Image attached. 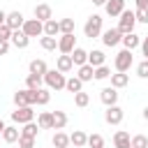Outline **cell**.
<instances>
[{
    "instance_id": "6da1fadb",
    "label": "cell",
    "mask_w": 148,
    "mask_h": 148,
    "mask_svg": "<svg viewBox=\"0 0 148 148\" xmlns=\"http://www.w3.org/2000/svg\"><path fill=\"white\" fill-rule=\"evenodd\" d=\"M104 25V18H102V14H90L88 18H86V23H83V35L86 37H90V39H95V37H99L102 35V28Z\"/></svg>"
},
{
    "instance_id": "7a4b0ae2",
    "label": "cell",
    "mask_w": 148,
    "mask_h": 148,
    "mask_svg": "<svg viewBox=\"0 0 148 148\" xmlns=\"http://www.w3.org/2000/svg\"><path fill=\"white\" fill-rule=\"evenodd\" d=\"M42 79H44V86H46L49 90H65L67 76H65L62 72H58V69H46V74H44Z\"/></svg>"
},
{
    "instance_id": "3957f363",
    "label": "cell",
    "mask_w": 148,
    "mask_h": 148,
    "mask_svg": "<svg viewBox=\"0 0 148 148\" xmlns=\"http://www.w3.org/2000/svg\"><path fill=\"white\" fill-rule=\"evenodd\" d=\"M132 65H134V56H132V51H130V49H120V51L116 53V58H113V67H116V72H130Z\"/></svg>"
},
{
    "instance_id": "277c9868",
    "label": "cell",
    "mask_w": 148,
    "mask_h": 148,
    "mask_svg": "<svg viewBox=\"0 0 148 148\" xmlns=\"http://www.w3.org/2000/svg\"><path fill=\"white\" fill-rule=\"evenodd\" d=\"M134 25H136V16H134V12L132 9H123L120 12V16H118V30L123 32V35H127V32H134Z\"/></svg>"
},
{
    "instance_id": "5b68a950",
    "label": "cell",
    "mask_w": 148,
    "mask_h": 148,
    "mask_svg": "<svg viewBox=\"0 0 148 148\" xmlns=\"http://www.w3.org/2000/svg\"><path fill=\"white\" fill-rule=\"evenodd\" d=\"M14 104L16 106H35L37 104V90L30 88H21L14 92Z\"/></svg>"
},
{
    "instance_id": "8992f818",
    "label": "cell",
    "mask_w": 148,
    "mask_h": 148,
    "mask_svg": "<svg viewBox=\"0 0 148 148\" xmlns=\"http://www.w3.org/2000/svg\"><path fill=\"white\" fill-rule=\"evenodd\" d=\"M35 120V109L32 106H16V111H12V123L14 125H25Z\"/></svg>"
},
{
    "instance_id": "52a82bcc",
    "label": "cell",
    "mask_w": 148,
    "mask_h": 148,
    "mask_svg": "<svg viewBox=\"0 0 148 148\" xmlns=\"http://www.w3.org/2000/svg\"><path fill=\"white\" fill-rule=\"evenodd\" d=\"M21 30H23L30 39H32V37H42V35H44V23H42V21H37V18L32 16V18H25V21H23Z\"/></svg>"
},
{
    "instance_id": "ba28073f",
    "label": "cell",
    "mask_w": 148,
    "mask_h": 148,
    "mask_svg": "<svg viewBox=\"0 0 148 148\" xmlns=\"http://www.w3.org/2000/svg\"><path fill=\"white\" fill-rule=\"evenodd\" d=\"M99 39H102V44H104V46L113 49V46H118V44H120V39H123V32H120L118 28H109V30H102Z\"/></svg>"
},
{
    "instance_id": "9c48e42d",
    "label": "cell",
    "mask_w": 148,
    "mask_h": 148,
    "mask_svg": "<svg viewBox=\"0 0 148 148\" xmlns=\"http://www.w3.org/2000/svg\"><path fill=\"white\" fill-rule=\"evenodd\" d=\"M123 118H125V111H123L118 104L106 106V111H104V123H106V125H120Z\"/></svg>"
},
{
    "instance_id": "30bf717a",
    "label": "cell",
    "mask_w": 148,
    "mask_h": 148,
    "mask_svg": "<svg viewBox=\"0 0 148 148\" xmlns=\"http://www.w3.org/2000/svg\"><path fill=\"white\" fill-rule=\"evenodd\" d=\"M74 46H76V35L74 32H67V35H60L58 37V51L60 53H72L74 51Z\"/></svg>"
},
{
    "instance_id": "8fae6325",
    "label": "cell",
    "mask_w": 148,
    "mask_h": 148,
    "mask_svg": "<svg viewBox=\"0 0 148 148\" xmlns=\"http://www.w3.org/2000/svg\"><path fill=\"white\" fill-rule=\"evenodd\" d=\"M118 97H120V92H118L113 86H106V88H102V90H99V99H102V104H104V106L118 104Z\"/></svg>"
},
{
    "instance_id": "7c38bea8",
    "label": "cell",
    "mask_w": 148,
    "mask_h": 148,
    "mask_svg": "<svg viewBox=\"0 0 148 148\" xmlns=\"http://www.w3.org/2000/svg\"><path fill=\"white\" fill-rule=\"evenodd\" d=\"M32 16L37 18V21H49V18H53V9H51V5L49 2H39V5H35V9H32Z\"/></svg>"
},
{
    "instance_id": "4fadbf2b",
    "label": "cell",
    "mask_w": 148,
    "mask_h": 148,
    "mask_svg": "<svg viewBox=\"0 0 148 148\" xmlns=\"http://www.w3.org/2000/svg\"><path fill=\"white\" fill-rule=\"evenodd\" d=\"M9 44L14 46V49H28V44H30V37L23 32V30H12V37H9Z\"/></svg>"
},
{
    "instance_id": "5bb4252c",
    "label": "cell",
    "mask_w": 148,
    "mask_h": 148,
    "mask_svg": "<svg viewBox=\"0 0 148 148\" xmlns=\"http://www.w3.org/2000/svg\"><path fill=\"white\" fill-rule=\"evenodd\" d=\"M123 9H125V0H106V5H104V14L111 16V18L120 16Z\"/></svg>"
},
{
    "instance_id": "9a60e30c",
    "label": "cell",
    "mask_w": 148,
    "mask_h": 148,
    "mask_svg": "<svg viewBox=\"0 0 148 148\" xmlns=\"http://www.w3.org/2000/svg\"><path fill=\"white\" fill-rule=\"evenodd\" d=\"M2 141L5 143H16L18 141V136H21V130L16 127V125H5V130H2Z\"/></svg>"
},
{
    "instance_id": "2e32d148",
    "label": "cell",
    "mask_w": 148,
    "mask_h": 148,
    "mask_svg": "<svg viewBox=\"0 0 148 148\" xmlns=\"http://www.w3.org/2000/svg\"><path fill=\"white\" fill-rule=\"evenodd\" d=\"M23 21H25V16H23L21 12H7V18H5V23H7L12 30H21Z\"/></svg>"
},
{
    "instance_id": "e0dca14e",
    "label": "cell",
    "mask_w": 148,
    "mask_h": 148,
    "mask_svg": "<svg viewBox=\"0 0 148 148\" xmlns=\"http://www.w3.org/2000/svg\"><path fill=\"white\" fill-rule=\"evenodd\" d=\"M120 44H123V49H130V51H134V49L141 44V35H136V32H127V35H123Z\"/></svg>"
},
{
    "instance_id": "ac0fdd59",
    "label": "cell",
    "mask_w": 148,
    "mask_h": 148,
    "mask_svg": "<svg viewBox=\"0 0 148 148\" xmlns=\"http://www.w3.org/2000/svg\"><path fill=\"white\" fill-rule=\"evenodd\" d=\"M69 58H72L74 67H81V65H86V62H88V51H86V49H81V46H74V51L69 53Z\"/></svg>"
},
{
    "instance_id": "d6986e66",
    "label": "cell",
    "mask_w": 148,
    "mask_h": 148,
    "mask_svg": "<svg viewBox=\"0 0 148 148\" xmlns=\"http://www.w3.org/2000/svg\"><path fill=\"white\" fill-rule=\"evenodd\" d=\"M56 69H58V72H62V74L72 72V69H74V62H72V58H69L67 53H60V56H58V60H56Z\"/></svg>"
},
{
    "instance_id": "ffe728a7",
    "label": "cell",
    "mask_w": 148,
    "mask_h": 148,
    "mask_svg": "<svg viewBox=\"0 0 148 148\" xmlns=\"http://www.w3.org/2000/svg\"><path fill=\"white\" fill-rule=\"evenodd\" d=\"M113 146H116V148H132V146H130V132H127V130H116V134H113Z\"/></svg>"
},
{
    "instance_id": "44dd1931",
    "label": "cell",
    "mask_w": 148,
    "mask_h": 148,
    "mask_svg": "<svg viewBox=\"0 0 148 148\" xmlns=\"http://www.w3.org/2000/svg\"><path fill=\"white\" fill-rule=\"evenodd\" d=\"M104 62H106V56H104L102 49H92V51H88V65L99 67V65H104Z\"/></svg>"
},
{
    "instance_id": "7402d4cb",
    "label": "cell",
    "mask_w": 148,
    "mask_h": 148,
    "mask_svg": "<svg viewBox=\"0 0 148 148\" xmlns=\"http://www.w3.org/2000/svg\"><path fill=\"white\" fill-rule=\"evenodd\" d=\"M109 79H111V86H113L116 90H120V88H125V86L130 83V74H127V72H116V74H111Z\"/></svg>"
},
{
    "instance_id": "603a6c76",
    "label": "cell",
    "mask_w": 148,
    "mask_h": 148,
    "mask_svg": "<svg viewBox=\"0 0 148 148\" xmlns=\"http://www.w3.org/2000/svg\"><path fill=\"white\" fill-rule=\"evenodd\" d=\"M28 69H30V74H39V76H44V74H46V69H49V65H46V60L35 58V60H30Z\"/></svg>"
},
{
    "instance_id": "cb8c5ba5",
    "label": "cell",
    "mask_w": 148,
    "mask_h": 148,
    "mask_svg": "<svg viewBox=\"0 0 148 148\" xmlns=\"http://www.w3.org/2000/svg\"><path fill=\"white\" fill-rule=\"evenodd\" d=\"M86 141H88V134H86L83 130H74V132L69 134V143L76 146V148H86Z\"/></svg>"
},
{
    "instance_id": "d4e9b609",
    "label": "cell",
    "mask_w": 148,
    "mask_h": 148,
    "mask_svg": "<svg viewBox=\"0 0 148 148\" xmlns=\"http://www.w3.org/2000/svg\"><path fill=\"white\" fill-rule=\"evenodd\" d=\"M92 74H95V67L92 65H81V67H76V76L83 81V83H88V81H92Z\"/></svg>"
},
{
    "instance_id": "484cf974",
    "label": "cell",
    "mask_w": 148,
    "mask_h": 148,
    "mask_svg": "<svg viewBox=\"0 0 148 148\" xmlns=\"http://www.w3.org/2000/svg\"><path fill=\"white\" fill-rule=\"evenodd\" d=\"M65 90L74 95V92L83 90V81H81V79H79L76 74H74V76H67V81H65Z\"/></svg>"
},
{
    "instance_id": "4316f807",
    "label": "cell",
    "mask_w": 148,
    "mask_h": 148,
    "mask_svg": "<svg viewBox=\"0 0 148 148\" xmlns=\"http://www.w3.org/2000/svg\"><path fill=\"white\" fill-rule=\"evenodd\" d=\"M37 125H39V130H53V113L51 111H42L37 116Z\"/></svg>"
},
{
    "instance_id": "83f0119b",
    "label": "cell",
    "mask_w": 148,
    "mask_h": 148,
    "mask_svg": "<svg viewBox=\"0 0 148 148\" xmlns=\"http://www.w3.org/2000/svg\"><path fill=\"white\" fill-rule=\"evenodd\" d=\"M51 146H53V148H67V146H69V134L56 130V134H53V139H51Z\"/></svg>"
},
{
    "instance_id": "f1b7e54d",
    "label": "cell",
    "mask_w": 148,
    "mask_h": 148,
    "mask_svg": "<svg viewBox=\"0 0 148 148\" xmlns=\"http://www.w3.org/2000/svg\"><path fill=\"white\" fill-rule=\"evenodd\" d=\"M37 134H39V125H37L35 120L21 125V136H32V139H37Z\"/></svg>"
},
{
    "instance_id": "f546056e",
    "label": "cell",
    "mask_w": 148,
    "mask_h": 148,
    "mask_svg": "<svg viewBox=\"0 0 148 148\" xmlns=\"http://www.w3.org/2000/svg\"><path fill=\"white\" fill-rule=\"evenodd\" d=\"M39 46H42L44 51H56V49H58V37L42 35V37H39Z\"/></svg>"
},
{
    "instance_id": "4dcf8cb0",
    "label": "cell",
    "mask_w": 148,
    "mask_h": 148,
    "mask_svg": "<svg viewBox=\"0 0 148 148\" xmlns=\"http://www.w3.org/2000/svg\"><path fill=\"white\" fill-rule=\"evenodd\" d=\"M44 35H49V37H56V35H60V25H58V21H56V18H49V21H44Z\"/></svg>"
},
{
    "instance_id": "1f68e13d",
    "label": "cell",
    "mask_w": 148,
    "mask_h": 148,
    "mask_svg": "<svg viewBox=\"0 0 148 148\" xmlns=\"http://www.w3.org/2000/svg\"><path fill=\"white\" fill-rule=\"evenodd\" d=\"M42 86H44V79H42L39 74H28V76H25V88L37 90V88H42Z\"/></svg>"
},
{
    "instance_id": "d6a6232c",
    "label": "cell",
    "mask_w": 148,
    "mask_h": 148,
    "mask_svg": "<svg viewBox=\"0 0 148 148\" xmlns=\"http://www.w3.org/2000/svg\"><path fill=\"white\" fill-rule=\"evenodd\" d=\"M51 113H53V130H62L67 125V120H69L67 113L65 111H51Z\"/></svg>"
},
{
    "instance_id": "836d02e7",
    "label": "cell",
    "mask_w": 148,
    "mask_h": 148,
    "mask_svg": "<svg viewBox=\"0 0 148 148\" xmlns=\"http://www.w3.org/2000/svg\"><path fill=\"white\" fill-rule=\"evenodd\" d=\"M109 76H111V67H106V62L99 65V67H95V74H92L95 81H106Z\"/></svg>"
},
{
    "instance_id": "e575fe53",
    "label": "cell",
    "mask_w": 148,
    "mask_h": 148,
    "mask_svg": "<svg viewBox=\"0 0 148 148\" xmlns=\"http://www.w3.org/2000/svg\"><path fill=\"white\" fill-rule=\"evenodd\" d=\"M49 102H51V90H49L46 86L37 88V104H39V106H46Z\"/></svg>"
},
{
    "instance_id": "d590c367",
    "label": "cell",
    "mask_w": 148,
    "mask_h": 148,
    "mask_svg": "<svg viewBox=\"0 0 148 148\" xmlns=\"http://www.w3.org/2000/svg\"><path fill=\"white\" fill-rule=\"evenodd\" d=\"M74 104H76L79 109H86V106L90 104V95H88L86 90H79V92H74Z\"/></svg>"
},
{
    "instance_id": "8d00e7d4",
    "label": "cell",
    "mask_w": 148,
    "mask_h": 148,
    "mask_svg": "<svg viewBox=\"0 0 148 148\" xmlns=\"http://www.w3.org/2000/svg\"><path fill=\"white\" fill-rule=\"evenodd\" d=\"M86 146H88V148H104V136L97 134V132H92V134H88Z\"/></svg>"
},
{
    "instance_id": "74e56055",
    "label": "cell",
    "mask_w": 148,
    "mask_h": 148,
    "mask_svg": "<svg viewBox=\"0 0 148 148\" xmlns=\"http://www.w3.org/2000/svg\"><path fill=\"white\" fill-rule=\"evenodd\" d=\"M130 146L132 148H148V136L146 134H134V136H130Z\"/></svg>"
},
{
    "instance_id": "f35d334b",
    "label": "cell",
    "mask_w": 148,
    "mask_h": 148,
    "mask_svg": "<svg viewBox=\"0 0 148 148\" xmlns=\"http://www.w3.org/2000/svg\"><path fill=\"white\" fill-rule=\"evenodd\" d=\"M58 25H60V35L74 32V18H60V21H58Z\"/></svg>"
},
{
    "instance_id": "ab89813d",
    "label": "cell",
    "mask_w": 148,
    "mask_h": 148,
    "mask_svg": "<svg viewBox=\"0 0 148 148\" xmlns=\"http://www.w3.org/2000/svg\"><path fill=\"white\" fill-rule=\"evenodd\" d=\"M136 76H139V79H148V58H143V60L136 65Z\"/></svg>"
},
{
    "instance_id": "60d3db41",
    "label": "cell",
    "mask_w": 148,
    "mask_h": 148,
    "mask_svg": "<svg viewBox=\"0 0 148 148\" xmlns=\"http://www.w3.org/2000/svg\"><path fill=\"white\" fill-rule=\"evenodd\" d=\"M134 16H136V23H146V25H148V7H146V9H139V7H136V9H134Z\"/></svg>"
},
{
    "instance_id": "b9f144b4",
    "label": "cell",
    "mask_w": 148,
    "mask_h": 148,
    "mask_svg": "<svg viewBox=\"0 0 148 148\" xmlns=\"http://www.w3.org/2000/svg\"><path fill=\"white\" fill-rule=\"evenodd\" d=\"M18 148H35V139L32 136H18Z\"/></svg>"
},
{
    "instance_id": "7bdbcfd3",
    "label": "cell",
    "mask_w": 148,
    "mask_h": 148,
    "mask_svg": "<svg viewBox=\"0 0 148 148\" xmlns=\"http://www.w3.org/2000/svg\"><path fill=\"white\" fill-rule=\"evenodd\" d=\"M9 37H12V28H9L7 23H0V39L9 42Z\"/></svg>"
},
{
    "instance_id": "ee69618b",
    "label": "cell",
    "mask_w": 148,
    "mask_h": 148,
    "mask_svg": "<svg viewBox=\"0 0 148 148\" xmlns=\"http://www.w3.org/2000/svg\"><path fill=\"white\" fill-rule=\"evenodd\" d=\"M9 46H12L9 42H5V39H0V56H7V53H9Z\"/></svg>"
},
{
    "instance_id": "f6af8a7d",
    "label": "cell",
    "mask_w": 148,
    "mask_h": 148,
    "mask_svg": "<svg viewBox=\"0 0 148 148\" xmlns=\"http://www.w3.org/2000/svg\"><path fill=\"white\" fill-rule=\"evenodd\" d=\"M139 46H141V53L148 58V37H141V44Z\"/></svg>"
},
{
    "instance_id": "bcb514c9",
    "label": "cell",
    "mask_w": 148,
    "mask_h": 148,
    "mask_svg": "<svg viewBox=\"0 0 148 148\" xmlns=\"http://www.w3.org/2000/svg\"><path fill=\"white\" fill-rule=\"evenodd\" d=\"M136 7H139V9H146V7H148V0H136Z\"/></svg>"
},
{
    "instance_id": "7dc6e473",
    "label": "cell",
    "mask_w": 148,
    "mask_h": 148,
    "mask_svg": "<svg viewBox=\"0 0 148 148\" xmlns=\"http://www.w3.org/2000/svg\"><path fill=\"white\" fill-rule=\"evenodd\" d=\"M90 2H92L95 7H104V5H106V0H90Z\"/></svg>"
},
{
    "instance_id": "c3c4849f",
    "label": "cell",
    "mask_w": 148,
    "mask_h": 148,
    "mask_svg": "<svg viewBox=\"0 0 148 148\" xmlns=\"http://www.w3.org/2000/svg\"><path fill=\"white\" fill-rule=\"evenodd\" d=\"M5 18H7V12H2V9H0V23H5Z\"/></svg>"
},
{
    "instance_id": "681fc988",
    "label": "cell",
    "mask_w": 148,
    "mask_h": 148,
    "mask_svg": "<svg viewBox=\"0 0 148 148\" xmlns=\"http://www.w3.org/2000/svg\"><path fill=\"white\" fill-rule=\"evenodd\" d=\"M141 116H143V120H146V123H148V106H146V109H143V113H141Z\"/></svg>"
},
{
    "instance_id": "f907efd6",
    "label": "cell",
    "mask_w": 148,
    "mask_h": 148,
    "mask_svg": "<svg viewBox=\"0 0 148 148\" xmlns=\"http://www.w3.org/2000/svg\"><path fill=\"white\" fill-rule=\"evenodd\" d=\"M2 130H5V120L0 118V134H2Z\"/></svg>"
},
{
    "instance_id": "816d5d0a",
    "label": "cell",
    "mask_w": 148,
    "mask_h": 148,
    "mask_svg": "<svg viewBox=\"0 0 148 148\" xmlns=\"http://www.w3.org/2000/svg\"><path fill=\"white\" fill-rule=\"evenodd\" d=\"M67 148H76V146H72V143H69V146H67Z\"/></svg>"
}]
</instances>
